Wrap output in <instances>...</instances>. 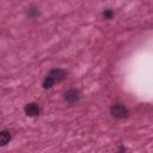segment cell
Returning <instances> with one entry per match:
<instances>
[{
	"label": "cell",
	"mask_w": 153,
	"mask_h": 153,
	"mask_svg": "<svg viewBox=\"0 0 153 153\" xmlns=\"http://www.w3.org/2000/svg\"><path fill=\"white\" fill-rule=\"evenodd\" d=\"M66 76H67L66 71H63V69H61V68L51 69V71L47 74L45 79L43 80L42 86H43V88H45V90H47V88H51V87L54 86V84L62 81Z\"/></svg>",
	"instance_id": "cell-1"
},
{
	"label": "cell",
	"mask_w": 153,
	"mask_h": 153,
	"mask_svg": "<svg viewBox=\"0 0 153 153\" xmlns=\"http://www.w3.org/2000/svg\"><path fill=\"white\" fill-rule=\"evenodd\" d=\"M114 17V11L111 8H106L104 12H103V18L104 19H111Z\"/></svg>",
	"instance_id": "cell-7"
},
{
	"label": "cell",
	"mask_w": 153,
	"mask_h": 153,
	"mask_svg": "<svg viewBox=\"0 0 153 153\" xmlns=\"http://www.w3.org/2000/svg\"><path fill=\"white\" fill-rule=\"evenodd\" d=\"M63 98H65V100H66L68 104H75V103H78V102L80 100L81 93H80V91L76 90V88H71V90H68V91L65 92Z\"/></svg>",
	"instance_id": "cell-3"
},
{
	"label": "cell",
	"mask_w": 153,
	"mask_h": 153,
	"mask_svg": "<svg viewBox=\"0 0 153 153\" xmlns=\"http://www.w3.org/2000/svg\"><path fill=\"white\" fill-rule=\"evenodd\" d=\"M27 16L30 17V18H36V17H38L39 16V10H38V7H36V6H32V7H30L29 8V11H27Z\"/></svg>",
	"instance_id": "cell-6"
},
{
	"label": "cell",
	"mask_w": 153,
	"mask_h": 153,
	"mask_svg": "<svg viewBox=\"0 0 153 153\" xmlns=\"http://www.w3.org/2000/svg\"><path fill=\"white\" fill-rule=\"evenodd\" d=\"M11 139H12V135H11L10 131H7V130L0 131V147L6 146L11 141Z\"/></svg>",
	"instance_id": "cell-5"
},
{
	"label": "cell",
	"mask_w": 153,
	"mask_h": 153,
	"mask_svg": "<svg viewBox=\"0 0 153 153\" xmlns=\"http://www.w3.org/2000/svg\"><path fill=\"white\" fill-rule=\"evenodd\" d=\"M24 111L26 114V116H30V117H36L39 115L41 112V109H39V105L37 103H29L25 105L24 108Z\"/></svg>",
	"instance_id": "cell-4"
},
{
	"label": "cell",
	"mask_w": 153,
	"mask_h": 153,
	"mask_svg": "<svg viewBox=\"0 0 153 153\" xmlns=\"http://www.w3.org/2000/svg\"><path fill=\"white\" fill-rule=\"evenodd\" d=\"M110 114L115 118H124V117L128 116L129 111H128V109H127L126 105L120 104V103H116V104H114L110 108Z\"/></svg>",
	"instance_id": "cell-2"
}]
</instances>
